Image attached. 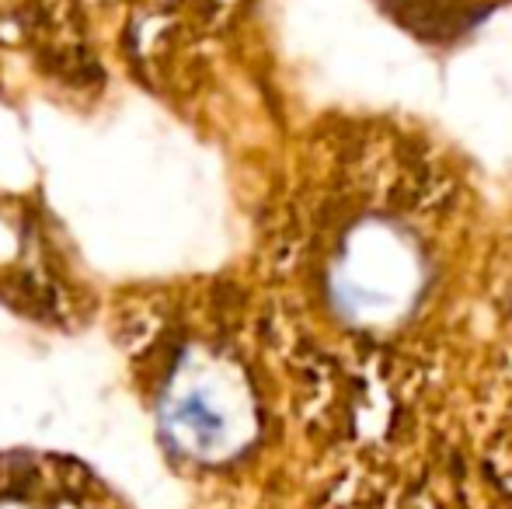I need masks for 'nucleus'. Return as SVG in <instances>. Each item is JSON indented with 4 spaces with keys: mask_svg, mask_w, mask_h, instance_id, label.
I'll return each mask as SVG.
<instances>
[{
    "mask_svg": "<svg viewBox=\"0 0 512 509\" xmlns=\"http://www.w3.org/2000/svg\"><path fill=\"white\" fill-rule=\"evenodd\" d=\"M171 419H175V426L182 429L196 447H213L223 436V415L209 405L203 394H189V398L178 401Z\"/></svg>",
    "mask_w": 512,
    "mask_h": 509,
    "instance_id": "nucleus-1",
    "label": "nucleus"
}]
</instances>
